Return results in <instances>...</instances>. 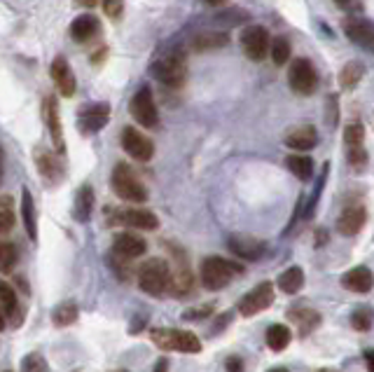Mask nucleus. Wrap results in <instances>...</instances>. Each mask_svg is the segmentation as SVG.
Wrapping results in <instances>:
<instances>
[{
  "label": "nucleus",
  "instance_id": "obj_44",
  "mask_svg": "<svg viewBox=\"0 0 374 372\" xmlns=\"http://www.w3.org/2000/svg\"><path fill=\"white\" fill-rule=\"evenodd\" d=\"M243 368V363L238 361V358H229L227 361V370H241Z\"/></svg>",
  "mask_w": 374,
  "mask_h": 372
},
{
  "label": "nucleus",
  "instance_id": "obj_16",
  "mask_svg": "<svg viewBox=\"0 0 374 372\" xmlns=\"http://www.w3.org/2000/svg\"><path fill=\"white\" fill-rule=\"evenodd\" d=\"M35 164H38V169H40V176L51 185H59L63 181V176H66L63 162L56 150L49 152V150H42V147L35 150Z\"/></svg>",
  "mask_w": 374,
  "mask_h": 372
},
{
  "label": "nucleus",
  "instance_id": "obj_23",
  "mask_svg": "<svg viewBox=\"0 0 374 372\" xmlns=\"http://www.w3.org/2000/svg\"><path fill=\"white\" fill-rule=\"evenodd\" d=\"M344 31L349 35V40H353L360 47L374 52V26L370 22H358V19H351V22L344 24Z\"/></svg>",
  "mask_w": 374,
  "mask_h": 372
},
{
  "label": "nucleus",
  "instance_id": "obj_1",
  "mask_svg": "<svg viewBox=\"0 0 374 372\" xmlns=\"http://www.w3.org/2000/svg\"><path fill=\"white\" fill-rule=\"evenodd\" d=\"M138 288L152 298H162L164 293H169L171 284V265L164 258H150L147 262L138 267Z\"/></svg>",
  "mask_w": 374,
  "mask_h": 372
},
{
  "label": "nucleus",
  "instance_id": "obj_9",
  "mask_svg": "<svg viewBox=\"0 0 374 372\" xmlns=\"http://www.w3.org/2000/svg\"><path fill=\"white\" fill-rule=\"evenodd\" d=\"M108 220L133 229H143V232H154L159 227V218L147 209H127V211L111 209V218Z\"/></svg>",
  "mask_w": 374,
  "mask_h": 372
},
{
  "label": "nucleus",
  "instance_id": "obj_43",
  "mask_svg": "<svg viewBox=\"0 0 374 372\" xmlns=\"http://www.w3.org/2000/svg\"><path fill=\"white\" fill-rule=\"evenodd\" d=\"M363 358H365L367 368H370V370H374V349H367L365 354H363Z\"/></svg>",
  "mask_w": 374,
  "mask_h": 372
},
{
  "label": "nucleus",
  "instance_id": "obj_5",
  "mask_svg": "<svg viewBox=\"0 0 374 372\" xmlns=\"http://www.w3.org/2000/svg\"><path fill=\"white\" fill-rule=\"evenodd\" d=\"M152 73H154V78H157L166 87H171V89L183 87L185 78H187L185 52H183V49H171V52H166L162 59L154 61Z\"/></svg>",
  "mask_w": 374,
  "mask_h": 372
},
{
  "label": "nucleus",
  "instance_id": "obj_15",
  "mask_svg": "<svg viewBox=\"0 0 374 372\" xmlns=\"http://www.w3.org/2000/svg\"><path fill=\"white\" fill-rule=\"evenodd\" d=\"M227 246L236 258L248 260V262L260 260L262 255L267 253V243L255 239V236H248V234H231L227 239Z\"/></svg>",
  "mask_w": 374,
  "mask_h": 372
},
{
  "label": "nucleus",
  "instance_id": "obj_39",
  "mask_svg": "<svg viewBox=\"0 0 374 372\" xmlns=\"http://www.w3.org/2000/svg\"><path fill=\"white\" fill-rule=\"evenodd\" d=\"M346 147H349L346 157H349V164L353 166V169H365V164H367L365 145H346Z\"/></svg>",
  "mask_w": 374,
  "mask_h": 372
},
{
  "label": "nucleus",
  "instance_id": "obj_4",
  "mask_svg": "<svg viewBox=\"0 0 374 372\" xmlns=\"http://www.w3.org/2000/svg\"><path fill=\"white\" fill-rule=\"evenodd\" d=\"M113 190L115 195L120 197V200L124 202H131V204H143L147 202V188L143 183H140V178L136 176V171L131 169L129 164L120 162L117 166H115L113 171Z\"/></svg>",
  "mask_w": 374,
  "mask_h": 372
},
{
  "label": "nucleus",
  "instance_id": "obj_49",
  "mask_svg": "<svg viewBox=\"0 0 374 372\" xmlns=\"http://www.w3.org/2000/svg\"><path fill=\"white\" fill-rule=\"evenodd\" d=\"M206 3H209V5H225L227 0H206Z\"/></svg>",
  "mask_w": 374,
  "mask_h": 372
},
{
  "label": "nucleus",
  "instance_id": "obj_34",
  "mask_svg": "<svg viewBox=\"0 0 374 372\" xmlns=\"http://www.w3.org/2000/svg\"><path fill=\"white\" fill-rule=\"evenodd\" d=\"M77 316H80V312H77V305L75 302H61L59 307L54 309V325H59V328H66V325H73Z\"/></svg>",
  "mask_w": 374,
  "mask_h": 372
},
{
  "label": "nucleus",
  "instance_id": "obj_41",
  "mask_svg": "<svg viewBox=\"0 0 374 372\" xmlns=\"http://www.w3.org/2000/svg\"><path fill=\"white\" fill-rule=\"evenodd\" d=\"M22 370H26V372H31V370H47V363H44L38 354H31V356L24 358Z\"/></svg>",
  "mask_w": 374,
  "mask_h": 372
},
{
  "label": "nucleus",
  "instance_id": "obj_46",
  "mask_svg": "<svg viewBox=\"0 0 374 372\" xmlns=\"http://www.w3.org/2000/svg\"><path fill=\"white\" fill-rule=\"evenodd\" d=\"M3 169H5V155H3V147H0V183H3Z\"/></svg>",
  "mask_w": 374,
  "mask_h": 372
},
{
  "label": "nucleus",
  "instance_id": "obj_2",
  "mask_svg": "<svg viewBox=\"0 0 374 372\" xmlns=\"http://www.w3.org/2000/svg\"><path fill=\"white\" fill-rule=\"evenodd\" d=\"M238 274H243V267L220 258V255H211L202 262V284L206 291H220V288L229 286L231 279Z\"/></svg>",
  "mask_w": 374,
  "mask_h": 372
},
{
  "label": "nucleus",
  "instance_id": "obj_26",
  "mask_svg": "<svg viewBox=\"0 0 374 372\" xmlns=\"http://www.w3.org/2000/svg\"><path fill=\"white\" fill-rule=\"evenodd\" d=\"M22 216H24V225L26 232L33 241H38V213H35V202L33 195H31L29 188L22 190Z\"/></svg>",
  "mask_w": 374,
  "mask_h": 372
},
{
  "label": "nucleus",
  "instance_id": "obj_31",
  "mask_svg": "<svg viewBox=\"0 0 374 372\" xmlns=\"http://www.w3.org/2000/svg\"><path fill=\"white\" fill-rule=\"evenodd\" d=\"M227 42H229V35L227 33H216V31H211V33L197 35L195 42H192V47H195V52H206V49L225 47Z\"/></svg>",
  "mask_w": 374,
  "mask_h": 372
},
{
  "label": "nucleus",
  "instance_id": "obj_18",
  "mask_svg": "<svg viewBox=\"0 0 374 372\" xmlns=\"http://www.w3.org/2000/svg\"><path fill=\"white\" fill-rule=\"evenodd\" d=\"M365 220H367V211L363 204H349V207L341 211V216L337 218V229H339V234L353 236L365 227Z\"/></svg>",
  "mask_w": 374,
  "mask_h": 372
},
{
  "label": "nucleus",
  "instance_id": "obj_6",
  "mask_svg": "<svg viewBox=\"0 0 374 372\" xmlns=\"http://www.w3.org/2000/svg\"><path fill=\"white\" fill-rule=\"evenodd\" d=\"M288 82L290 89L300 96H311L318 89V73H316L314 63L309 59H295L293 66L288 70Z\"/></svg>",
  "mask_w": 374,
  "mask_h": 372
},
{
  "label": "nucleus",
  "instance_id": "obj_19",
  "mask_svg": "<svg viewBox=\"0 0 374 372\" xmlns=\"http://www.w3.org/2000/svg\"><path fill=\"white\" fill-rule=\"evenodd\" d=\"M0 309H3L5 318H8L12 325H22V321H24L22 302H19V298H17L15 286H10L8 281H3V279H0Z\"/></svg>",
  "mask_w": 374,
  "mask_h": 372
},
{
  "label": "nucleus",
  "instance_id": "obj_12",
  "mask_svg": "<svg viewBox=\"0 0 374 372\" xmlns=\"http://www.w3.org/2000/svg\"><path fill=\"white\" fill-rule=\"evenodd\" d=\"M269 45L272 38L264 26H246L241 31V47L250 61H262L269 52Z\"/></svg>",
  "mask_w": 374,
  "mask_h": 372
},
{
  "label": "nucleus",
  "instance_id": "obj_48",
  "mask_svg": "<svg viewBox=\"0 0 374 372\" xmlns=\"http://www.w3.org/2000/svg\"><path fill=\"white\" fill-rule=\"evenodd\" d=\"M166 368H169V363L166 361H159L157 365H154V370H166Z\"/></svg>",
  "mask_w": 374,
  "mask_h": 372
},
{
  "label": "nucleus",
  "instance_id": "obj_36",
  "mask_svg": "<svg viewBox=\"0 0 374 372\" xmlns=\"http://www.w3.org/2000/svg\"><path fill=\"white\" fill-rule=\"evenodd\" d=\"M269 49H272V61L276 66H283V63L290 61V42L283 35L274 38L272 45H269Z\"/></svg>",
  "mask_w": 374,
  "mask_h": 372
},
{
  "label": "nucleus",
  "instance_id": "obj_8",
  "mask_svg": "<svg viewBox=\"0 0 374 372\" xmlns=\"http://www.w3.org/2000/svg\"><path fill=\"white\" fill-rule=\"evenodd\" d=\"M272 302H274V286L269 281H262V284H257L253 291H248L238 300V314L246 318L255 316V314L269 309Z\"/></svg>",
  "mask_w": 374,
  "mask_h": 372
},
{
  "label": "nucleus",
  "instance_id": "obj_35",
  "mask_svg": "<svg viewBox=\"0 0 374 372\" xmlns=\"http://www.w3.org/2000/svg\"><path fill=\"white\" fill-rule=\"evenodd\" d=\"M17 262H19V251H17L15 243L0 241V272H3V274L15 272Z\"/></svg>",
  "mask_w": 374,
  "mask_h": 372
},
{
  "label": "nucleus",
  "instance_id": "obj_33",
  "mask_svg": "<svg viewBox=\"0 0 374 372\" xmlns=\"http://www.w3.org/2000/svg\"><path fill=\"white\" fill-rule=\"evenodd\" d=\"M363 75H365L363 63H360V61H349L344 68H341L339 80H341V85H344L346 89H351V87H356L360 80H363Z\"/></svg>",
  "mask_w": 374,
  "mask_h": 372
},
{
  "label": "nucleus",
  "instance_id": "obj_17",
  "mask_svg": "<svg viewBox=\"0 0 374 372\" xmlns=\"http://www.w3.org/2000/svg\"><path fill=\"white\" fill-rule=\"evenodd\" d=\"M147 251V241L140 239L138 234L133 232H120L115 234L113 239V253L120 255V258H127V260H136L140 255H145Z\"/></svg>",
  "mask_w": 374,
  "mask_h": 372
},
{
  "label": "nucleus",
  "instance_id": "obj_28",
  "mask_svg": "<svg viewBox=\"0 0 374 372\" xmlns=\"http://www.w3.org/2000/svg\"><path fill=\"white\" fill-rule=\"evenodd\" d=\"M302 286H304V272H302V267H288L286 272L279 277V288L286 295H295L302 291Z\"/></svg>",
  "mask_w": 374,
  "mask_h": 372
},
{
  "label": "nucleus",
  "instance_id": "obj_11",
  "mask_svg": "<svg viewBox=\"0 0 374 372\" xmlns=\"http://www.w3.org/2000/svg\"><path fill=\"white\" fill-rule=\"evenodd\" d=\"M122 147L129 157L138 159V162H150L154 155V143L145 134H140L136 127H124L122 129Z\"/></svg>",
  "mask_w": 374,
  "mask_h": 372
},
{
  "label": "nucleus",
  "instance_id": "obj_13",
  "mask_svg": "<svg viewBox=\"0 0 374 372\" xmlns=\"http://www.w3.org/2000/svg\"><path fill=\"white\" fill-rule=\"evenodd\" d=\"M111 122V106L108 104H89L77 113V129L82 134H96Z\"/></svg>",
  "mask_w": 374,
  "mask_h": 372
},
{
  "label": "nucleus",
  "instance_id": "obj_21",
  "mask_svg": "<svg viewBox=\"0 0 374 372\" xmlns=\"http://www.w3.org/2000/svg\"><path fill=\"white\" fill-rule=\"evenodd\" d=\"M341 286L351 293H370L372 286H374V274L370 267L365 265H358L349 269V272L341 277Z\"/></svg>",
  "mask_w": 374,
  "mask_h": 372
},
{
  "label": "nucleus",
  "instance_id": "obj_50",
  "mask_svg": "<svg viewBox=\"0 0 374 372\" xmlns=\"http://www.w3.org/2000/svg\"><path fill=\"white\" fill-rule=\"evenodd\" d=\"M334 3H337V5H341V8H346V5H349L351 0H334Z\"/></svg>",
  "mask_w": 374,
  "mask_h": 372
},
{
  "label": "nucleus",
  "instance_id": "obj_27",
  "mask_svg": "<svg viewBox=\"0 0 374 372\" xmlns=\"http://www.w3.org/2000/svg\"><path fill=\"white\" fill-rule=\"evenodd\" d=\"M288 316H290V321H295V323H298L300 337H307L309 332H314L320 325V321H323V318H320V314L314 312V309H290Z\"/></svg>",
  "mask_w": 374,
  "mask_h": 372
},
{
  "label": "nucleus",
  "instance_id": "obj_42",
  "mask_svg": "<svg viewBox=\"0 0 374 372\" xmlns=\"http://www.w3.org/2000/svg\"><path fill=\"white\" fill-rule=\"evenodd\" d=\"M122 8H124V3H122V0H103V12H106L111 19H120L122 17Z\"/></svg>",
  "mask_w": 374,
  "mask_h": 372
},
{
  "label": "nucleus",
  "instance_id": "obj_7",
  "mask_svg": "<svg viewBox=\"0 0 374 372\" xmlns=\"http://www.w3.org/2000/svg\"><path fill=\"white\" fill-rule=\"evenodd\" d=\"M131 115L133 120L138 122L140 127L145 129H154L159 127V113H157V104H154V96L150 87H140L131 99Z\"/></svg>",
  "mask_w": 374,
  "mask_h": 372
},
{
  "label": "nucleus",
  "instance_id": "obj_32",
  "mask_svg": "<svg viewBox=\"0 0 374 372\" xmlns=\"http://www.w3.org/2000/svg\"><path fill=\"white\" fill-rule=\"evenodd\" d=\"M15 227V200L12 197H0V234H8Z\"/></svg>",
  "mask_w": 374,
  "mask_h": 372
},
{
  "label": "nucleus",
  "instance_id": "obj_14",
  "mask_svg": "<svg viewBox=\"0 0 374 372\" xmlns=\"http://www.w3.org/2000/svg\"><path fill=\"white\" fill-rule=\"evenodd\" d=\"M42 115L47 122V129L51 136V147H54L59 155L66 152V140H63V127H61V115H59V101L54 96H47L42 101Z\"/></svg>",
  "mask_w": 374,
  "mask_h": 372
},
{
  "label": "nucleus",
  "instance_id": "obj_47",
  "mask_svg": "<svg viewBox=\"0 0 374 372\" xmlns=\"http://www.w3.org/2000/svg\"><path fill=\"white\" fill-rule=\"evenodd\" d=\"M5 325H8V318H5L3 309H0V330H5Z\"/></svg>",
  "mask_w": 374,
  "mask_h": 372
},
{
  "label": "nucleus",
  "instance_id": "obj_3",
  "mask_svg": "<svg viewBox=\"0 0 374 372\" xmlns=\"http://www.w3.org/2000/svg\"><path fill=\"white\" fill-rule=\"evenodd\" d=\"M150 339L154 346L164 351H180V354H199L202 351V339L190 330L178 328H152Z\"/></svg>",
  "mask_w": 374,
  "mask_h": 372
},
{
  "label": "nucleus",
  "instance_id": "obj_29",
  "mask_svg": "<svg viewBox=\"0 0 374 372\" xmlns=\"http://www.w3.org/2000/svg\"><path fill=\"white\" fill-rule=\"evenodd\" d=\"M290 339H293V332H290L288 325L283 323H274L267 328V346L272 351H283L288 349Z\"/></svg>",
  "mask_w": 374,
  "mask_h": 372
},
{
  "label": "nucleus",
  "instance_id": "obj_37",
  "mask_svg": "<svg viewBox=\"0 0 374 372\" xmlns=\"http://www.w3.org/2000/svg\"><path fill=\"white\" fill-rule=\"evenodd\" d=\"M372 323H374V312L370 309V307H358V309L351 314V325L358 332L370 330Z\"/></svg>",
  "mask_w": 374,
  "mask_h": 372
},
{
  "label": "nucleus",
  "instance_id": "obj_25",
  "mask_svg": "<svg viewBox=\"0 0 374 372\" xmlns=\"http://www.w3.org/2000/svg\"><path fill=\"white\" fill-rule=\"evenodd\" d=\"M99 31H101L99 19L92 15H80L73 24H70V35H73L77 42L92 40V38L99 35Z\"/></svg>",
  "mask_w": 374,
  "mask_h": 372
},
{
  "label": "nucleus",
  "instance_id": "obj_10",
  "mask_svg": "<svg viewBox=\"0 0 374 372\" xmlns=\"http://www.w3.org/2000/svg\"><path fill=\"white\" fill-rule=\"evenodd\" d=\"M173 255H176V267H171V284L169 293L173 298H185V295L192 293L195 288V279H192V269L187 265V255L185 251H178V248L171 246Z\"/></svg>",
  "mask_w": 374,
  "mask_h": 372
},
{
  "label": "nucleus",
  "instance_id": "obj_38",
  "mask_svg": "<svg viewBox=\"0 0 374 372\" xmlns=\"http://www.w3.org/2000/svg\"><path fill=\"white\" fill-rule=\"evenodd\" d=\"M344 140L346 145H363L365 143V127L360 122H353L344 129Z\"/></svg>",
  "mask_w": 374,
  "mask_h": 372
},
{
  "label": "nucleus",
  "instance_id": "obj_40",
  "mask_svg": "<svg viewBox=\"0 0 374 372\" xmlns=\"http://www.w3.org/2000/svg\"><path fill=\"white\" fill-rule=\"evenodd\" d=\"M213 314V305H204V307H190V309L183 312L185 321H204Z\"/></svg>",
  "mask_w": 374,
  "mask_h": 372
},
{
  "label": "nucleus",
  "instance_id": "obj_20",
  "mask_svg": "<svg viewBox=\"0 0 374 372\" xmlns=\"http://www.w3.org/2000/svg\"><path fill=\"white\" fill-rule=\"evenodd\" d=\"M49 75H51V80H54L56 89L61 92V96H73L75 94V89H77L75 75H73V70H70L68 61L63 59V56H56V59L51 61Z\"/></svg>",
  "mask_w": 374,
  "mask_h": 372
},
{
  "label": "nucleus",
  "instance_id": "obj_22",
  "mask_svg": "<svg viewBox=\"0 0 374 372\" xmlns=\"http://www.w3.org/2000/svg\"><path fill=\"white\" fill-rule=\"evenodd\" d=\"M286 145L290 150H298V152L314 150V147L318 145V131H316V127L311 124L298 127V129H293L286 136Z\"/></svg>",
  "mask_w": 374,
  "mask_h": 372
},
{
  "label": "nucleus",
  "instance_id": "obj_30",
  "mask_svg": "<svg viewBox=\"0 0 374 372\" xmlns=\"http://www.w3.org/2000/svg\"><path fill=\"white\" fill-rule=\"evenodd\" d=\"M286 164L293 171V176H298L300 181H309L314 176V159L309 155H290Z\"/></svg>",
  "mask_w": 374,
  "mask_h": 372
},
{
  "label": "nucleus",
  "instance_id": "obj_45",
  "mask_svg": "<svg viewBox=\"0 0 374 372\" xmlns=\"http://www.w3.org/2000/svg\"><path fill=\"white\" fill-rule=\"evenodd\" d=\"M75 3H77V5H82V8H89V10H92V8H96V5H99V0H75Z\"/></svg>",
  "mask_w": 374,
  "mask_h": 372
},
{
  "label": "nucleus",
  "instance_id": "obj_24",
  "mask_svg": "<svg viewBox=\"0 0 374 372\" xmlns=\"http://www.w3.org/2000/svg\"><path fill=\"white\" fill-rule=\"evenodd\" d=\"M94 211V188L89 183L80 185L75 195V204H73V218L77 223H87L92 218Z\"/></svg>",
  "mask_w": 374,
  "mask_h": 372
}]
</instances>
